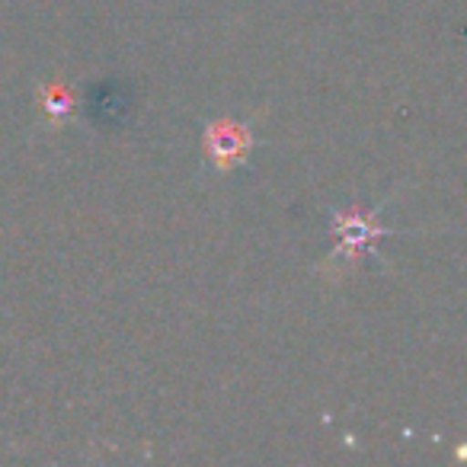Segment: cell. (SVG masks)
Listing matches in <instances>:
<instances>
[{
  "label": "cell",
  "mask_w": 467,
  "mask_h": 467,
  "mask_svg": "<svg viewBox=\"0 0 467 467\" xmlns=\"http://www.w3.org/2000/svg\"><path fill=\"white\" fill-rule=\"evenodd\" d=\"M250 150H254V131L237 119H214L205 129V157L221 173L241 167Z\"/></svg>",
  "instance_id": "obj_1"
},
{
  "label": "cell",
  "mask_w": 467,
  "mask_h": 467,
  "mask_svg": "<svg viewBox=\"0 0 467 467\" xmlns=\"http://www.w3.org/2000/svg\"><path fill=\"white\" fill-rule=\"evenodd\" d=\"M333 231H337V254L339 266H352L358 256L371 254L375 244L384 237V227L375 221L371 212H339L333 214Z\"/></svg>",
  "instance_id": "obj_2"
},
{
  "label": "cell",
  "mask_w": 467,
  "mask_h": 467,
  "mask_svg": "<svg viewBox=\"0 0 467 467\" xmlns=\"http://www.w3.org/2000/svg\"><path fill=\"white\" fill-rule=\"evenodd\" d=\"M39 109L46 112L48 125H65L74 116V93L61 80L39 87Z\"/></svg>",
  "instance_id": "obj_3"
}]
</instances>
